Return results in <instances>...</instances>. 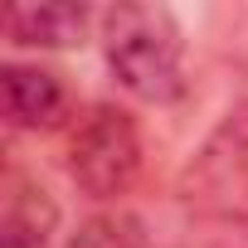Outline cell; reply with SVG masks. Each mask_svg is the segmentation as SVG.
<instances>
[{
    "label": "cell",
    "instance_id": "52a82bcc",
    "mask_svg": "<svg viewBox=\"0 0 248 248\" xmlns=\"http://www.w3.org/2000/svg\"><path fill=\"white\" fill-rule=\"evenodd\" d=\"M68 248H151V233L132 209H97L68 233Z\"/></svg>",
    "mask_w": 248,
    "mask_h": 248
},
{
    "label": "cell",
    "instance_id": "277c9868",
    "mask_svg": "<svg viewBox=\"0 0 248 248\" xmlns=\"http://www.w3.org/2000/svg\"><path fill=\"white\" fill-rule=\"evenodd\" d=\"M54 229H59V200L34 175L10 166L5 200H0V248H44Z\"/></svg>",
    "mask_w": 248,
    "mask_h": 248
},
{
    "label": "cell",
    "instance_id": "6da1fadb",
    "mask_svg": "<svg viewBox=\"0 0 248 248\" xmlns=\"http://www.w3.org/2000/svg\"><path fill=\"white\" fill-rule=\"evenodd\" d=\"M102 54L112 78L141 102H175L185 93V34L166 5L102 10Z\"/></svg>",
    "mask_w": 248,
    "mask_h": 248
},
{
    "label": "cell",
    "instance_id": "5b68a950",
    "mask_svg": "<svg viewBox=\"0 0 248 248\" xmlns=\"http://www.w3.org/2000/svg\"><path fill=\"white\" fill-rule=\"evenodd\" d=\"M0 88H5V117L15 132L54 127L68 107L63 78L54 68H39V63H5L0 68Z\"/></svg>",
    "mask_w": 248,
    "mask_h": 248
},
{
    "label": "cell",
    "instance_id": "7a4b0ae2",
    "mask_svg": "<svg viewBox=\"0 0 248 248\" xmlns=\"http://www.w3.org/2000/svg\"><path fill=\"white\" fill-rule=\"evenodd\" d=\"M141 166H146V146H141L137 117L127 107L93 102V107H83V117H73V127H68V175L88 200L117 204L141 180Z\"/></svg>",
    "mask_w": 248,
    "mask_h": 248
},
{
    "label": "cell",
    "instance_id": "8992f818",
    "mask_svg": "<svg viewBox=\"0 0 248 248\" xmlns=\"http://www.w3.org/2000/svg\"><path fill=\"white\" fill-rule=\"evenodd\" d=\"M88 25H93L88 5H15L5 34L20 49H73L88 39Z\"/></svg>",
    "mask_w": 248,
    "mask_h": 248
},
{
    "label": "cell",
    "instance_id": "3957f363",
    "mask_svg": "<svg viewBox=\"0 0 248 248\" xmlns=\"http://www.w3.org/2000/svg\"><path fill=\"white\" fill-rule=\"evenodd\" d=\"M180 200L204 219L248 224V107L200 146L180 180Z\"/></svg>",
    "mask_w": 248,
    "mask_h": 248
}]
</instances>
